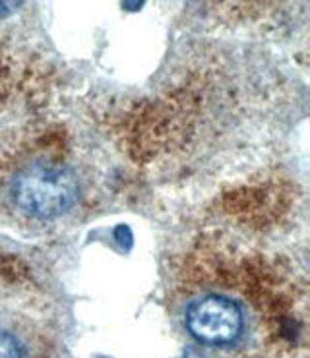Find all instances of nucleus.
<instances>
[{
    "mask_svg": "<svg viewBox=\"0 0 310 358\" xmlns=\"http://www.w3.org/2000/svg\"><path fill=\"white\" fill-rule=\"evenodd\" d=\"M12 196L20 209L41 219L66 213L80 196L76 175L64 165L50 161H34L14 178Z\"/></svg>",
    "mask_w": 310,
    "mask_h": 358,
    "instance_id": "obj_1",
    "label": "nucleus"
},
{
    "mask_svg": "<svg viewBox=\"0 0 310 358\" xmlns=\"http://www.w3.org/2000/svg\"><path fill=\"white\" fill-rule=\"evenodd\" d=\"M185 322L194 339L213 347L235 343L244 329L243 310L223 294H206L190 302Z\"/></svg>",
    "mask_w": 310,
    "mask_h": 358,
    "instance_id": "obj_2",
    "label": "nucleus"
},
{
    "mask_svg": "<svg viewBox=\"0 0 310 358\" xmlns=\"http://www.w3.org/2000/svg\"><path fill=\"white\" fill-rule=\"evenodd\" d=\"M0 358H22V347L12 334L0 329Z\"/></svg>",
    "mask_w": 310,
    "mask_h": 358,
    "instance_id": "obj_3",
    "label": "nucleus"
},
{
    "mask_svg": "<svg viewBox=\"0 0 310 358\" xmlns=\"http://www.w3.org/2000/svg\"><path fill=\"white\" fill-rule=\"evenodd\" d=\"M20 4H22V0H0V17H6L12 12H16Z\"/></svg>",
    "mask_w": 310,
    "mask_h": 358,
    "instance_id": "obj_4",
    "label": "nucleus"
}]
</instances>
